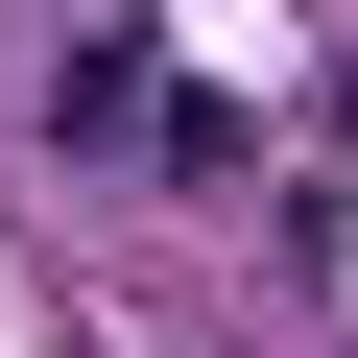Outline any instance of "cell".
I'll use <instances>...</instances> for the list:
<instances>
[{
    "instance_id": "obj_2",
    "label": "cell",
    "mask_w": 358,
    "mask_h": 358,
    "mask_svg": "<svg viewBox=\"0 0 358 358\" xmlns=\"http://www.w3.org/2000/svg\"><path fill=\"white\" fill-rule=\"evenodd\" d=\"M334 143H358V96H334Z\"/></svg>"
},
{
    "instance_id": "obj_1",
    "label": "cell",
    "mask_w": 358,
    "mask_h": 358,
    "mask_svg": "<svg viewBox=\"0 0 358 358\" xmlns=\"http://www.w3.org/2000/svg\"><path fill=\"white\" fill-rule=\"evenodd\" d=\"M48 143H167V48H72V96H48Z\"/></svg>"
}]
</instances>
